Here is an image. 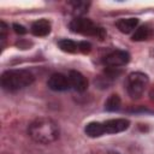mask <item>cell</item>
Instances as JSON below:
<instances>
[{
	"instance_id": "6da1fadb",
	"label": "cell",
	"mask_w": 154,
	"mask_h": 154,
	"mask_svg": "<svg viewBox=\"0 0 154 154\" xmlns=\"http://www.w3.org/2000/svg\"><path fill=\"white\" fill-rule=\"evenodd\" d=\"M29 136L37 143L48 144L59 138L60 129L57 122L51 118L41 117L32 120L28 126Z\"/></svg>"
},
{
	"instance_id": "7a4b0ae2",
	"label": "cell",
	"mask_w": 154,
	"mask_h": 154,
	"mask_svg": "<svg viewBox=\"0 0 154 154\" xmlns=\"http://www.w3.org/2000/svg\"><path fill=\"white\" fill-rule=\"evenodd\" d=\"M35 77L28 70H7L1 75V87L7 91H17L32 84Z\"/></svg>"
},
{
	"instance_id": "3957f363",
	"label": "cell",
	"mask_w": 154,
	"mask_h": 154,
	"mask_svg": "<svg viewBox=\"0 0 154 154\" xmlns=\"http://www.w3.org/2000/svg\"><path fill=\"white\" fill-rule=\"evenodd\" d=\"M69 28L72 32L82 34L85 36H96L99 38H102L106 34L102 28L94 24L90 19L83 17H76L75 19H72L69 24Z\"/></svg>"
},
{
	"instance_id": "277c9868",
	"label": "cell",
	"mask_w": 154,
	"mask_h": 154,
	"mask_svg": "<svg viewBox=\"0 0 154 154\" xmlns=\"http://www.w3.org/2000/svg\"><path fill=\"white\" fill-rule=\"evenodd\" d=\"M148 82H149V79L146 73H143L141 71L131 72L128 76V81H126L128 94L132 99H138L144 93V89L147 88Z\"/></svg>"
},
{
	"instance_id": "5b68a950",
	"label": "cell",
	"mask_w": 154,
	"mask_h": 154,
	"mask_svg": "<svg viewBox=\"0 0 154 154\" xmlns=\"http://www.w3.org/2000/svg\"><path fill=\"white\" fill-rule=\"evenodd\" d=\"M129 61H130V54L126 51H122V49L111 52L103 59L105 65H107L108 67H114V69H118L119 66H124Z\"/></svg>"
},
{
	"instance_id": "8992f818",
	"label": "cell",
	"mask_w": 154,
	"mask_h": 154,
	"mask_svg": "<svg viewBox=\"0 0 154 154\" xmlns=\"http://www.w3.org/2000/svg\"><path fill=\"white\" fill-rule=\"evenodd\" d=\"M47 85L51 90H54V91H65L71 88L69 77L59 72L51 75V77L47 81Z\"/></svg>"
},
{
	"instance_id": "52a82bcc",
	"label": "cell",
	"mask_w": 154,
	"mask_h": 154,
	"mask_svg": "<svg viewBox=\"0 0 154 154\" xmlns=\"http://www.w3.org/2000/svg\"><path fill=\"white\" fill-rule=\"evenodd\" d=\"M102 124H103L105 134H118V132L125 131L129 128L130 122L125 118H117V119L106 120Z\"/></svg>"
},
{
	"instance_id": "ba28073f",
	"label": "cell",
	"mask_w": 154,
	"mask_h": 154,
	"mask_svg": "<svg viewBox=\"0 0 154 154\" xmlns=\"http://www.w3.org/2000/svg\"><path fill=\"white\" fill-rule=\"evenodd\" d=\"M69 81H70V85L73 90L83 93L87 90L88 88V79L84 77V75H82L79 71L76 70H71L67 75Z\"/></svg>"
},
{
	"instance_id": "9c48e42d",
	"label": "cell",
	"mask_w": 154,
	"mask_h": 154,
	"mask_svg": "<svg viewBox=\"0 0 154 154\" xmlns=\"http://www.w3.org/2000/svg\"><path fill=\"white\" fill-rule=\"evenodd\" d=\"M30 31L35 36H40V37L46 36L51 32V23H49V20H47L45 18L38 19V20H36L31 24Z\"/></svg>"
},
{
	"instance_id": "30bf717a",
	"label": "cell",
	"mask_w": 154,
	"mask_h": 154,
	"mask_svg": "<svg viewBox=\"0 0 154 154\" xmlns=\"http://www.w3.org/2000/svg\"><path fill=\"white\" fill-rule=\"evenodd\" d=\"M138 24V19L137 18H123V19H119L116 25L118 28V30L123 34H129L131 32L132 30L136 29Z\"/></svg>"
},
{
	"instance_id": "8fae6325",
	"label": "cell",
	"mask_w": 154,
	"mask_h": 154,
	"mask_svg": "<svg viewBox=\"0 0 154 154\" xmlns=\"http://www.w3.org/2000/svg\"><path fill=\"white\" fill-rule=\"evenodd\" d=\"M84 132L87 136L89 137H100L105 134V130H103V124L100 123V122H90L85 125L84 128Z\"/></svg>"
},
{
	"instance_id": "7c38bea8",
	"label": "cell",
	"mask_w": 154,
	"mask_h": 154,
	"mask_svg": "<svg viewBox=\"0 0 154 154\" xmlns=\"http://www.w3.org/2000/svg\"><path fill=\"white\" fill-rule=\"evenodd\" d=\"M152 35H153V30L148 25H141L135 30L131 38L132 41H144L148 40Z\"/></svg>"
},
{
	"instance_id": "4fadbf2b",
	"label": "cell",
	"mask_w": 154,
	"mask_h": 154,
	"mask_svg": "<svg viewBox=\"0 0 154 154\" xmlns=\"http://www.w3.org/2000/svg\"><path fill=\"white\" fill-rule=\"evenodd\" d=\"M58 46L61 51L64 52H67V53H76V52H79V48H78V42L73 41V40H69V38H64V40H60L58 42Z\"/></svg>"
},
{
	"instance_id": "5bb4252c",
	"label": "cell",
	"mask_w": 154,
	"mask_h": 154,
	"mask_svg": "<svg viewBox=\"0 0 154 154\" xmlns=\"http://www.w3.org/2000/svg\"><path fill=\"white\" fill-rule=\"evenodd\" d=\"M120 108V97L117 94H112L105 102V109L108 112H114Z\"/></svg>"
},
{
	"instance_id": "9a60e30c",
	"label": "cell",
	"mask_w": 154,
	"mask_h": 154,
	"mask_svg": "<svg viewBox=\"0 0 154 154\" xmlns=\"http://www.w3.org/2000/svg\"><path fill=\"white\" fill-rule=\"evenodd\" d=\"M72 7H73V12L78 14H82L87 11L88 6H89V2H84V1H77V2H71Z\"/></svg>"
},
{
	"instance_id": "2e32d148",
	"label": "cell",
	"mask_w": 154,
	"mask_h": 154,
	"mask_svg": "<svg viewBox=\"0 0 154 154\" xmlns=\"http://www.w3.org/2000/svg\"><path fill=\"white\" fill-rule=\"evenodd\" d=\"M78 48H79V52L82 53H89L91 51V45L87 41H81L78 42Z\"/></svg>"
},
{
	"instance_id": "e0dca14e",
	"label": "cell",
	"mask_w": 154,
	"mask_h": 154,
	"mask_svg": "<svg viewBox=\"0 0 154 154\" xmlns=\"http://www.w3.org/2000/svg\"><path fill=\"white\" fill-rule=\"evenodd\" d=\"M13 30H14V32H17V34H19V35H24V34L26 32V29H25L23 25L17 24V23L13 24Z\"/></svg>"
},
{
	"instance_id": "ac0fdd59",
	"label": "cell",
	"mask_w": 154,
	"mask_h": 154,
	"mask_svg": "<svg viewBox=\"0 0 154 154\" xmlns=\"http://www.w3.org/2000/svg\"><path fill=\"white\" fill-rule=\"evenodd\" d=\"M149 96H150V99L154 101V87H153V88L149 90Z\"/></svg>"
},
{
	"instance_id": "d6986e66",
	"label": "cell",
	"mask_w": 154,
	"mask_h": 154,
	"mask_svg": "<svg viewBox=\"0 0 154 154\" xmlns=\"http://www.w3.org/2000/svg\"><path fill=\"white\" fill-rule=\"evenodd\" d=\"M109 154H119V153H117V152H112V153H109Z\"/></svg>"
}]
</instances>
